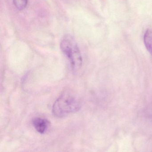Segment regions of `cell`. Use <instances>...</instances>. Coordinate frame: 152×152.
Segmentation results:
<instances>
[{
    "label": "cell",
    "mask_w": 152,
    "mask_h": 152,
    "mask_svg": "<svg viewBox=\"0 0 152 152\" xmlns=\"http://www.w3.org/2000/svg\"><path fill=\"white\" fill-rule=\"evenodd\" d=\"M81 107L79 99L69 92L61 95L54 102L52 113L56 117L62 118L70 114L78 112Z\"/></svg>",
    "instance_id": "1"
},
{
    "label": "cell",
    "mask_w": 152,
    "mask_h": 152,
    "mask_svg": "<svg viewBox=\"0 0 152 152\" xmlns=\"http://www.w3.org/2000/svg\"><path fill=\"white\" fill-rule=\"evenodd\" d=\"M60 48L67 60L73 72H76L81 68L83 58L80 49L74 38L65 35L60 42Z\"/></svg>",
    "instance_id": "2"
},
{
    "label": "cell",
    "mask_w": 152,
    "mask_h": 152,
    "mask_svg": "<svg viewBox=\"0 0 152 152\" xmlns=\"http://www.w3.org/2000/svg\"><path fill=\"white\" fill-rule=\"evenodd\" d=\"M50 122L46 118L36 117L32 121V124L35 129L40 134L46 133L50 126Z\"/></svg>",
    "instance_id": "3"
},
{
    "label": "cell",
    "mask_w": 152,
    "mask_h": 152,
    "mask_svg": "<svg viewBox=\"0 0 152 152\" xmlns=\"http://www.w3.org/2000/svg\"><path fill=\"white\" fill-rule=\"evenodd\" d=\"M144 43L147 50L152 55V28L148 29L144 37Z\"/></svg>",
    "instance_id": "4"
},
{
    "label": "cell",
    "mask_w": 152,
    "mask_h": 152,
    "mask_svg": "<svg viewBox=\"0 0 152 152\" xmlns=\"http://www.w3.org/2000/svg\"><path fill=\"white\" fill-rule=\"evenodd\" d=\"M13 2L17 9L22 10L27 7L28 0H13Z\"/></svg>",
    "instance_id": "5"
}]
</instances>
